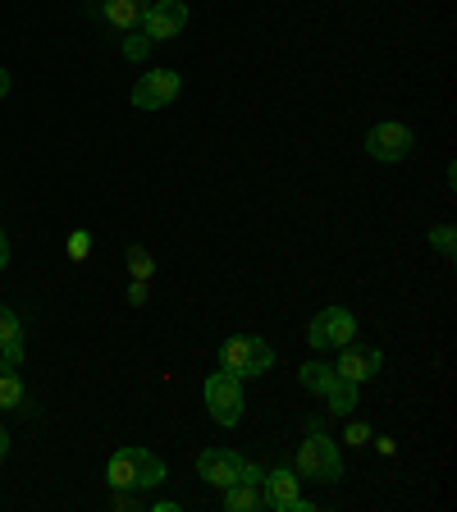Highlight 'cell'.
<instances>
[{"label": "cell", "instance_id": "cell-27", "mask_svg": "<svg viewBox=\"0 0 457 512\" xmlns=\"http://www.w3.org/2000/svg\"><path fill=\"white\" fill-rule=\"evenodd\" d=\"M5 266H10V238L0 234V270H5Z\"/></svg>", "mask_w": 457, "mask_h": 512}, {"label": "cell", "instance_id": "cell-11", "mask_svg": "<svg viewBox=\"0 0 457 512\" xmlns=\"http://www.w3.org/2000/svg\"><path fill=\"white\" fill-rule=\"evenodd\" d=\"M147 5L151 0H101V19L119 32H133L142 23V14H147Z\"/></svg>", "mask_w": 457, "mask_h": 512}, {"label": "cell", "instance_id": "cell-20", "mask_svg": "<svg viewBox=\"0 0 457 512\" xmlns=\"http://www.w3.org/2000/svg\"><path fill=\"white\" fill-rule=\"evenodd\" d=\"M430 247H435L439 256H457V229H453V224H439V229H430Z\"/></svg>", "mask_w": 457, "mask_h": 512}, {"label": "cell", "instance_id": "cell-4", "mask_svg": "<svg viewBox=\"0 0 457 512\" xmlns=\"http://www.w3.org/2000/svg\"><path fill=\"white\" fill-rule=\"evenodd\" d=\"M357 339V316H352L348 307H325L316 320H311V330H307V343L316 352L325 348H343V343Z\"/></svg>", "mask_w": 457, "mask_h": 512}, {"label": "cell", "instance_id": "cell-1", "mask_svg": "<svg viewBox=\"0 0 457 512\" xmlns=\"http://www.w3.org/2000/svg\"><path fill=\"white\" fill-rule=\"evenodd\" d=\"M293 471H298L302 480H316V485H334V480L343 476V458H339V444H334L325 430H320V421H311L307 439L298 444V458H293Z\"/></svg>", "mask_w": 457, "mask_h": 512}, {"label": "cell", "instance_id": "cell-5", "mask_svg": "<svg viewBox=\"0 0 457 512\" xmlns=\"http://www.w3.org/2000/svg\"><path fill=\"white\" fill-rule=\"evenodd\" d=\"M412 147H416V138H412V128L407 124H375L371 133H366V156L371 160H384V165H398V160H407L412 156Z\"/></svg>", "mask_w": 457, "mask_h": 512}, {"label": "cell", "instance_id": "cell-15", "mask_svg": "<svg viewBox=\"0 0 457 512\" xmlns=\"http://www.w3.org/2000/svg\"><path fill=\"white\" fill-rule=\"evenodd\" d=\"M298 380H302V389H307V394H316V398H325L334 389V380H339V375H334V366L330 362H307L298 371Z\"/></svg>", "mask_w": 457, "mask_h": 512}, {"label": "cell", "instance_id": "cell-6", "mask_svg": "<svg viewBox=\"0 0 457 512\" xmlns=\"http://www.w3.org/2000/svg\"><path fill=\"white\" fill-rule=\"evenodd\" d=\"M138 28L147 32L151 42H170V37H179L188 28V5L183 0H151Z\"/></svg>", "mask_w": 457, "mask_h": 512}, {"label": "cell", "instance_id": "cell-13", "mask_svg": "<svg viewBox=\"0 0 457 512\" xmlns=\"http://www.w3.org/2000/svg\"><path fill=\"white\" fill-rule=\"evenodd\" d=\"M106 480L110 490H138V467H133V448H119L106 462Z\"/></svg>", "mask_w": 457, "mask_h": 512}, {"label": "cell", "instance_id": "cell-7", "mask_svg": "<svg viewBox=\"0 0 457 512\" xmlns=\"http://www.w3.org/2000/svg\"><path fill=\"white\" fill-rule=\"evenodd\" d=\"M183 92V78L174 69H156V74H142L133 87V106L138 110H165L174 96Z\"/></svg>", "mask_w": 457, "mask_h": 512}, {"label": "cell", "instance_id": "cell-23", "mask_svg": "<svg viewBox=\"0 0 457 512\" xmlns=\"http://www.w3.org/2000/svg\"><path fill=\"white\" fill-rule=\"evenodd\" d=\"M371 435H375V430L366 426V421H352V426H348V435H343V439H348L352 448H362V444H371Z\"/></svg>", "mask_w": 457, "mask_h": 512}, {"label": "cell", "instance_id": "cell-14", "mask_svg": "<svg viewBox=\"0 0 457 512\" xmlns=\"http://www.w3.org/2000/svg\"><path fill=\"white\" fill-rule=\"evenodd\" d=\"M224 508L229 512L266 508V503H261V485H252V480H234V485H224Z\"/></svg>", "mask_w": 457, "mask_h": 512}, {"label": "cell", "instance_id": "cell-28", "mask_svg": "<svg viewBox=\"0 0 457 512\" xmlns=\"http://www.w3.org/2000/svg\"><path fill=\"white\" fill-rule=\"evenodd\" d=\"M10 87H14L10 83V69H0V96H10Z\"/></svg>", "mask_w": 457, "mask_h": 512}, {"label": "cell", "instance_id": "cell-18", "mask_svg": "<svg viewBox=\"0 0 457 512\" xmlns=\"http://www.w3.org/2000/svg\"><path fill=\"white\" fill-rule=\"evenodd\" d=\"M357 389H362V384L334 380V389H330V394H325V403H330V412H334V416H348L352 407H357Z\"/></svg>", "mask_w": 457, "mask_h": 512}, {"label": "cell", "instance_id": "cell-16", "mask_svg": "<svg viewBox=\"0 0 457 512\" xmlns=\"http://www.w3.org/2000/svg\"><path fill=\"white\" fill-rule=\"evenodd\" d=\"M23 380H19V366H10L5 357H0V407L5 412H14V407H23Z\"/></svg>", "mask_w": 457, "mask_h": 512}, {"label": "cell", "instance_id": "cell-19", "mask_svg": "<svg viewBox=\"0 0 457 512\" xmlns=\"http://www.w3.org/2000/svg\"><path fill=\"white\" fill-rule=\"evenodd\" d=\"M128 275L133 279H151L156 275V256L147 247H128Z\"/></svg>", "mask_w": 457, "mask_h": 512}, {"label": "cell", "instance_id": "cell-22", "mask_svg": "<svg viewBox=\"0 0 457 512\" xmlns=\"http://www.w3.org/2000/svg\"><path fill=\"white\" fill-rule=\"evenodd\" d=\"M87 252H92V234H87V229H78V234L69 238V256H74V261H87Z\"/></svg>", "mask_w": 457, "mask_h": 512}, {"label": "cell", "instance_id": "cell-9", "mask_svg": "<svg viewBox=\"0 0 457 512\" xmlns=\"http://www.w3.org/2000/svg\"><path fill=\"white\" fill-rule=\"evenodd\" d=\"M298 499H302V476L293 467H279V471H266V476H261V503H266V508L293 512Z\"/></svg>", "mask_w": 457, "mask_h": 512}, {"label": "cell", "instance_id": "cell-17", "mask_svg": "<svg viewBox=\"0 0 457 512\" xmlns=\"http://www.w3.org/2000/svg\"><path fill=\"white\" fill-rule=\"evenodd\" d=\"M133 467H138V490H156L160 480H165V462L147 448H133Z\"/></svg>", "mask_w": 457, "mask_h": 512}, {"label": "cell", "instance_id": "cell-29", "mask_svg": "<svg viewBox=\"0 0 457 512\" xmlns=\"http://www.w3.org/2000/svg\"><path fill=\"white\" fill-rule=\"evenodd\" d=\"M5 453H10V430L0 426V458H5Z\"/></svg>", "mask_w": 457, "mask_h": 512}, {"label": "cell", "instance_id": "cell-8", "mask_svg": "<svg viewBox=\"0 0 457 512\" xmlns=\"http://www.w3.org/2000/svg\"><path fill=\"white\" fill-rule=\"evenodd\" d=\"M380 366H384L380 348H362V343L352 339V343H343V357L334 362V375H339V380H348V384H366V380H375V375H380Z\"/></svg>", "mask_w": 457, "mask_h": 512}, {"label": "cell", "instance_id": "cell-21", "mask_svg": "<svg viewBox=\"0 0 457 512\" xmlns=\"http://www.w3.org/2000/svg\"><path fill=\"white\" fill-rule=\"evenodd\" d=\"M151 46H156V42H151V37H147L142 28H133V32L124 37V55H128V60H147Z\"/></svg>", "mask_w": 457, "mask_h": 512}, {"label": "cell", "instance_id": "cell-12", "mask_svg": "<svg viewBox=\"0 0 457 512\" xmlns=\"http://www.w3.org/2000/svg\"><path fill=\"white\" fill-rule=\"evenodd\" d=\"M0 357H5L10 366L23 362V325L5 302H0Z\"/></svg>", "mask_w": 457, "mask_h": 512}, {"label": "cell", "instance_id": "cell-24", "mask_svg": "<svg viewBox=\"0 0 457 512\" xmlns=\"http://www.w3.org/2000/svg\"><path fill=\"white\" fill-rule=\"evenodd\" d=\"M151 298V288H147V279H133V284H128V302H133V307H142V302Z\"/></svg>", "mask_w": 457, "mask_h": 512}, {"label": "cell", "instance_id": "cell-10", "mask_svg": "<svg viewBox=\"0 0 457 512\" xmlns=\"http://www.w3.org/2000/svg\"><path fill=\"white\" fill-rule=\"evenodd\" d=\"M197 476L206 485H215V490H224V485H234L243 476V458H238L234 448H206L202 458H197Z\"/></svg>", "mask_w": 457, "mask_h": 512}, {"label": "cell", "instance_id": "cell-3", "mask_svg": "<svg viewBox=\"0 0 457 512\" xmlns=\"http://www.w3.org/2000/svg\"><path fill=\"white\" fill-rule=\"evenodd\" d=\"M202 394H206V412H211L215 426H238V421H243L247 398H243V380H238V375L215 371Z\"/></svg>", "mask_w": 457, "mask_h": 512}, {"label": "cell", "instance_id": "cell-2", "mask_svg": "<svg viewBox=\"0 0 457 512\" xmlns=\"http://www.w3.org/2000/svg\"><path fill=\"white\" fill-rule=\"evenodd\" d=\"M275 366V348L256 334H234V339L220 343V371L238 375V380H252V375H266Z\"/></svg>", "mask_w": 457, "mask_h": 512}, {"label": "cell", "instance_id": "cell-26", "mask_svg": "<svg viewBox=\"0 0 457 512\" xmlns=\"http://www.w3.org/2000/svg\"><path fill=\"white\" fill-rule=\"evenodd\" d=\"M261 476H266V471L256 467V462H243V476H238V480H252V485H261Z\"/></svg>", "mask_w": 457, "mask_h": 512}, {"label": "cell", "instance_id": "cell-25", "mask_svg": "<svg viewBox=\"0 0 457 512\" xmlns=\"http://www.w3.org/2000/svg\"><path fill=\"white\" fill-rule=\"evenodd\" d=\"M115 508H119V512H133V508H138V499H133V490H115Z\"/></svg>", "mask_w": 457, "mask_h": 512}]
</instances>
